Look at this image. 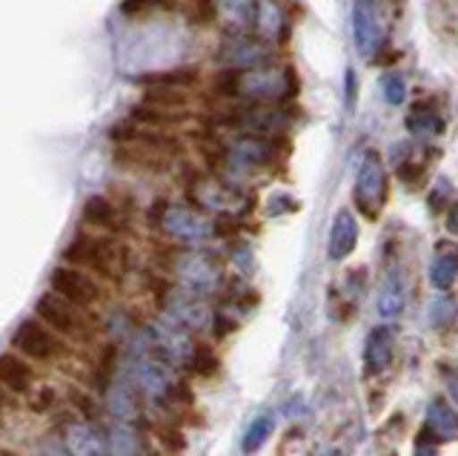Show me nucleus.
<instances>
[{"label":"nucleus","instance_id":"1","mask_svg":"<svg viewBox=\"0 0 458 456\" xmlns=\"http://www.w3.org/2000/svg\"><path fill=\"white\" fill-rule=\"evenodd\" d=\"M64 262L78 267L92 279H118L129 267V250L114 236L104 233H78L64 250Z\"/></svg>","mask_w":458,"mask_h":456},{"label":"nucleus","instance_id":"2","mask_svg":"<svg viewBox=\"0 0 458 456\" xmlns=\"http://www.w3.org/2000/svg\"><path fill=\"white\" fill-rule=\"evenodd\" d=\"M12 353L23 356L26 362L38 365H55L69 356V348L61 336H55L49 327H43L38 319H23L18 331L12 333Z\"/></svg>","mask_w":458,"mask_h":456},{"label":"nucleus","instance_id":"3","mask_svg":"<svg viewBox=\"0 0 458 456\" xmlns=\"http://www.w3.org/2000/svg\"><path fill=\"white\" fill-rule=\"evenodd\" d=\"M35 319L49 327L55 336L69 339V341H86L92 336V324L83 316V310L72 307L64 298H57L52 293H43L35 302Z\"/></svg>","mask_w":458,"mask_h":456},{"label":"nucleus","instance_id":"4","mask_svg":"<svg viewBox=\"0 0 458 456\" xmlns=\"http://www.w3.org/2000/svg\"><path fill=\"white\" fill-rule=\"evenodd\" d=\"M49 288H52V296L64 298V302H69L78 310H89L104 302V288H100L89 273H83V270L69 267V264L52 270Z\"/></svg>","mask_w":458,"mask_h":456},{"label":"nucleus","instance_id":"5","mask_svg":"<svg viewBox=\"0 0 458 456\" xmlns=\"http://www.w3.org/2000/svg\"><path fill=\"white\" fill-rule=\"evenodd\" d=\"M352 38L364 58H372L384 47H390L386 44L390 30H386L378 0H352Z\"/></svg>","mask_w":458,"mask_h":456},{"label":"nucleus","instance_id":"6","mask_svg":"<svg viewBox=\"0 0 458 456\" xmlns=\"http://www.w3.org/2000/svg\"><path fill=\"white\" fill-rule=\"evenodd\" d=\"M218 61L226 69H241V73L261 69L272 61V44H267L264 38H255V35H233L221 44Z\"/></svg>","mask_w":458,"mask_h":456},{"label":"nucleus","instance_id":"7","mask_svg":"<svg viewBox=\"0 0 458 456\" xmlns=\"http://www.w3.org/2000/svg\"><path fill=\"white\" fill-rule=\"evenodd\" d=\"M83 227L118 238V233L123 230V210L109 202L106 195H92L83 204Z\"/></svg>","mask_w":458,"mask_h":456},{"label":"nucleus","instance_id":"8","mask_svg":"<svg viewBox=\"0 0 458 456\" xmlns=\"http://www.w3.org/2000/svg\"><path fill=\"white\" fill-rule=\"evenodd\" d=\"M35 370L23 356L4 350L0 353V388L14 393V396H29L35 388Z\"/></svg>","mask_w":458,"mask_h":456},{"label":"nucleus","instance_id":"9","mask_svg":"<svg viewBox=\"0 0 458 456\" xmlns=\"http://www.w3.org/2000/svg\"><path fill=\"white\" fill-rule=\"evenodd\" d=\"M215 18L226 21L235 35H247L258 23V0H215Z\"/></svg>","mask_w":458,"mask_h":456},{"label":"nucleus","instance_id":"10","mask_svg":"<svg viewBox=\"0 0 458 456\" xmlns=\"http://www.w3.org/2000/svg\"><path fill=\"white\" fill-rule=\"evenodd\" d=\"M135 81L147 90H181V92H186L200 81V73H198V66H175V69H166V73H143Z\"/></svg>","mask_w":458,"mask_h":456},{"label":"nucleus","instance_id":"11","mask_svg":"<svg viewBox=\"0 0 458 456\" xmlns=\"http://www.w3.org/2000/svg\"><path fill=\"white\" fill-rule=\"evenodd\" d=\"M143 104L166 109V112H178V109H183L186 104H190V95L181 92V90H147V95H143Z\"/></svg>","mask_w":458,"mask_h":456},{"label":"nucleus","instance_id":"12","mask_svg":"<svg viewBox=\"0 0 458 456\" xmlns=\"http://www.w3.org/2000/svg\"><path fill=\"white\" fill-rule=\"evenodd\" d=\"M241 69H221L218 75L212 78V92L221 95V98H235L241 95Z\"/></svg>","mask_w":458,"mask_h":456},{"label":"nucleus","instance_id":"13","mask_svg":"<svg viewBox=\"0 0 458 456\" xmlns=\"http://www.w3.org/2000/svg\"><path fill=\"white\" fill-rule=\"evenodd\" d=\"M178 0H123L121 4V12L126 18H140L147 15V12H155V9H175Z\"/></svg>","mask_w":458,"mask_h":456},{"label":"nucleus","instance_id":"14","mask_svg":"<svg viewBox=\"0 0 458 456\" xmlns=\"http://www.w3.org/2000/svg\"><path fill=\"white\" fill-rule=\"evenodd\" d=\"M192 370L198 376H215L221 370V362H218V356H215L209 348H198L195 356H192Z\"/></svg>","mask_w":458,"mask_h":456},{"label":"nucleus","instance_id":"15","mask_svg":"<svg viewBox=\"0 0 458 456\" xmlns=\"http://www.w3.org/2000/svg\"><path fill=\"white\" fill-rule=\"evenodd\" d=\"M186 12H190V21L198 26L215 23V0H186Z\"/></svg>","mask_w":458,"mask_h":456},{"label":"nucleus","instance_id":"16","mask_svg":"<svg viewBox=\"0 0 458 456\" xmlns=\"http://www.w3.org/2000/svg\"><path fill=\"white\" fill-rule=\"evenodd\" d=\"M381 87H384V98L390 104H401V101H404L407 83H404V78H401V73H386L384 81H381Z\"/></svg>","mask_w":458,"mask_h":456},{"label":"nucleus","instance_id":"17","mask_svg":"<svg viewBox=\"0 0 458 456\" xmlns=\"http://www.w3.org/2000/svg\"><path fill=\"white\" fill-rule=\"evenodd\" d=\"M114 365H118V348L104 345V350H100V356H98V376H100L98 384H100V388H104V384L109 382Z\"/></svg>","mask_w":458,"mask_h":456},{"label":"nucleus","instance_id":"18","mask_svg":"<svg viewBox=\"0 0 458 456\" xmlns=\"http://www.w3.org/2000/svg\"><path fill=\"white\" fill-rule=\"evenodd\" d=\"M157 436H161V445L169 451V453H181L186 448V439L181 434V427L175 425H164V427H157Z\"/></svg>","mask_w":458,"mask_h":456},{"label":"nucleus","instance_id":"19","mask_svg":"<svg viewBox=\"0 0 458 456\" xmlns=\"http://www.w3.org/2000/svg\"><path fill=\"white\" fill-rule=\"evenodd\" d=\"M55 402H57L55 388H40V391L29 393V408H32L35 413H47L49 408H55Z\"/></svg>","mask_w":458,"mask_h":456},{"label":"nucleus","instance_id":"20","mask_svg":"<svg viewBox=\"0 0 458 456\" xmlns=\"http://www.w3.org/2000/svg\"><path fill=\"white\" fill-rule=\"evenodd\" d=\"M69 402L75 405L86 419H98V408H95V399L89 393H83V391H69Z\"/></svg>","mask_w":458,"mask_h":456},{"label":"nucleus","instance_id":"21","mask_svg":"<svg viewBox=\"0 0 458 456\" xmlns=\"http://www.w3.org/2000/svg\"><path fill=\"white\" fill-rule=\"evenodd\" d=\"M344 81H347V92H350V107L355 104V87H358V78H355V69H347V75H344Z\"/></svg>","mask_w":458,"mask_h":456},{"label":"nucleus","instance_id":"22","mask_svg":"<svg viewBox=\"0 0 458 456\" xmlns=\"http://www.w3.org/2000/svg\"><path fill=\"white\" fill-rule=\"evenodd\" d=\"M4 408H6V391L0 388V417H4Z\"/></svg>","mask_w":458,"mask_h":456}]
</instances>
